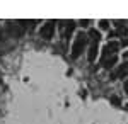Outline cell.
<instances>
[{"label":"cell","instance_id":"3957f363","mask_svg":"<svg viewBox=\"0 0 128 124\" xmlns=\"http://www.w3.org/2000/svg\"><path fill=\"white\" fill-rule=\"evenodd\" d=\"M53 32H55V22H53V20L46 22V24L40 29L41 38H44V39H51L53 38Z\"/></svg>","mask_w":128,"mask_h":124},{"label":"cell","instance_id":"30bf717a","mask_svg":"<svg viewBox=\"0 0 128 124\" xmlns=\"http://www.w3.org/2000/svg\"><path fill=\"white\" fill-rule=\"evenodd\" d=\"M121 46H128V39H123L121 41Z\"/></svg>","mask_w":128,"mask_h":124},{"label":"cell","instance_id":"8fae6325","mask_svg":"<svg viewBox=\"0 0 128 124\" xmlns=\"http://www.w3.org/2000/svg\"><path fill=\"white\" fill-rule=\"evenodd\" d=\"M125 92L128 94V78H126V82H125Z\"/></svg>","mask_w":128,"mask_h":124},{"label":"cell","instance_id":"9c48e42d","mask_svg":"<svg viewBox=\"0 0 128 124\" xmlns=\"http://www.w3.org/2000/svg\"><path fill=\"white\" fill-rule=\"evenodd\" d=\"M109 100H111L114 105H120V104H121V102H120V99H118L116 95H111V99H109Z\"/></svg>","mask_w":128,"mask_h":124},{"label":"cell","instance_id":"7c38bea8","mask_svg":"<svg viewBox=\"0 0 128 124\" xmlns=\"http://www.w3.org/2000/svg\"><path fill=\"white\" fill-rule=\"evenodd\" d=\"M123 56H125V58H126V60H128V51H126V53H125V55H123Z\"/></svg>","mask_w":128,"mask_h":124},{"label":"cell","instance_id":"6da1fadb","mask_svg":"<svg viewBox=\"0 0 128 124\" xmlns=\"http://www.w3.org/2000/svg\"><path fill=\"white\" fill-rule=\"evenodd\" d=\"M101 41V34H99L96 29H90L89 31V53H87V58L89 61H94L96 56H98V44Z\"/></svg>","mask_w":128,"mask_h":124},{"label":"cell","instance_id":"8992f818","mask_svg":"<svg viewBox=\"0 0 128 124\" xmlns=\"http://www.w3.org/2000/svg\"><path fill=\"white\" fill-rule=\"evenodd\" d=\"M116 60H118V58H116V55H114V56H109L108 60H104V61H102V65H104V68H106V70H109V68L116 63Z\"/></svg>","mask_w":128,"mask_h":124},{"label":"cell","instance_id":"ba28073f","mask_svg":"<svg viewBox=\"0 0 128 124\" xmlns=\"http://www.w3.org/2000/svg\"><path fill=\"white\" fill-rule=\"evenodd\" d=\"M118 34H120V36H128V27H120L118 29Z\"/></svg>","mask_w":128,"mask_h":124},{"label":"cell","instance_id":"5b68a950","mask_svg":"<svg viewBox=\"0 0 128 124\" xmlns=\"http://www.w3.org/2000/svg\"><path fill=\"white\" fill-rule=\"evenodd\" d=\"M128 75V61L126 63H123V65H120L118 70L113 73V78H123V76Z\"/></svg>","mask_w":128,"mask_h":124},{"label":"cell","instance_id":"52a82bcc","mask_svg":"<svg viewBox=\"0 0 128 124\" xmlns=\"http://www.w3.org/2000/svg\"><path fill=\"white\" fill-rule=\"evenodd\" d=\"M99 27H101V29H108L109 27V22H108V20H104V19L99 20Z\"/></svg>","mask_w":128,"mask_h":124},{"label":"cell","instance_id":"7a4b0ae2","mask_svg":"<svg viewBox=\"0 0 128 124\" xmlns=\"http://www.w3.org/2000/svg\"><path fill=\"white\" fill-rule=\"evenodd\" d=\"M87 34H84L82 31H80L79 34L75 36V41H74V46H72V58L75 60V58H79L80 56V53H82V49H84V46L87 44Z\"/></svg>","mask_w":128,"mask_h":124},{"label":"cell","instance_id":"277c9868","mask_svg":"<svg viewBox=\"0 0 128 124\" xmlns=\"http://www.w3.org/2000/svg\"><path fill=\"white\" fill-rule=\"evenodd\" d=\"M118 48H120L118 43H114V41L108 43V44L104 46V49H102V51H104V53H102V61H104V60H108L109 55H111V56H114V53H116V49H118Z\"/></svg>","mask_w":128,"mask_h":124}]
</instances>
